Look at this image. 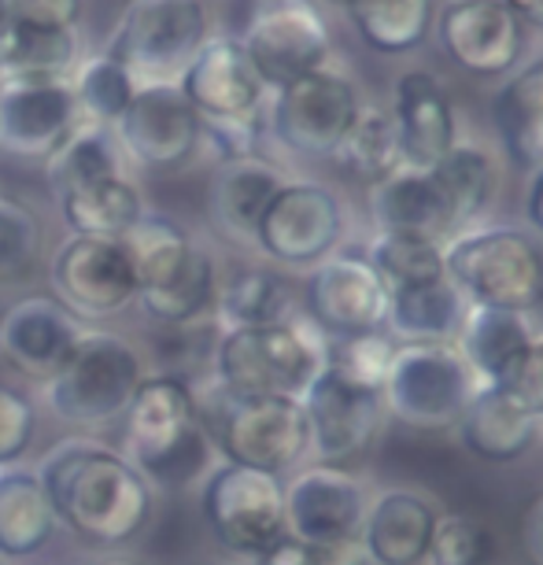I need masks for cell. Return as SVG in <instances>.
<instances>
[{"mask_svg":"<svg viewBox=\"0 0 543 565\" xmlns=\"http://www.w3.org/2000/svg\"><path fill=\"white\" fill-rule=\"evenodd\" d=\"M444 510L418 488H385L370 499L359 543L374 565H425Z\"/></svg>","mask_w":543,"mask_h":565,"instance_id":"cell-23","label":"cell"},{"mask_svg":"<svg viewBox=\"0 0 543 565\" xmlns=\"http://www.w3.org/2000/svg\"><path fill=\"white\" fill-rule=\"evenodd\" d=\"M259 134H263V115H244V119H200V137H207L222 163L252 159Z\"/></svg>","mask_w":543,"mask_h":565,"instance_id":"cell-46","label":"cell"},{"mask_svg":"<svg viewBox=\"0 0 543 565\" xmlns=\"http://www.w3.org/2000/svg\"><path fill=\"white\" fill-rule=\"evenodd\" d=\"M181 93L200 111V119H244L263 115L266 82L244 52L241 38H207L189 67L181 71Z\"/></svg>","mask_w":543,"mask_h":565,"instance_id":"cell-19","label":"cell"},{"mask_svg":"<svg viewBox=\"0 0 543 565\" xmlns=\"http://www.w3.org/2000/svg\"><path fill=\"white\" fill-rule=\"evenodd\" d=\"M392 122H396L403 167L429 170L459 145V115L447 89L429 71H403L392 82Z\"/></svg>","mask_w":543,"mask_h":565,"instance_id":"cell-21","label":"cell"},{"mask_svg":"<svg viewBox=\"0 0 543 565\" xmlns=\"http://www.w3.org/2000/svg\"><path fill=\"white\" fill-rule=\"evenodd\" d=\"M300 403L311 429V455L326 466H340L366 451L388 414L385 392L355 385L329 366H322V373L307 385Z\"/></svg>","mask_w":543,"mask_h":565,"instance_id":"cell-14","label":"cell"},{"mask_svg":"<svg viewBox=\"0 0 543 565\" xmlns=\"http://www.w3.org/2000/svg\"><path fill=\"white\" fill-rule=\"evenodd\" d=\"M100 565H141V562H130V558H111V562H100Z\"/></svg>","mask_w":543,"mask_h":565,"instance_id":"cell-55","label":"cell"},{"mask_svg":"<svg viewBox=\"0 0 543 565\" xmlns=\"http://www.w3.org/2000/svg\"><path fill=\"white\" fill-rule=\"evenodd\" d=\"M444 270L470 307L532 315L543 303V241L529 230H462L444 244Z\"/></svg>","mask_w":543,"mask_h":565,"instance_id":"cell-5","label":"cell"},{"mask_svg":"<svg viewBox=\"0 0 543 565\" xmlns=\"http://www.w3.org/2000/svg\"><path fill=\"white\" fill-rule=\"evenodd\" d=\"M507 12L518 19L521 26H536L543 30V0H503Z\"/></svg>","mask_w":543,"mask_h":565,"instance_id":"cell-53","label":"cell"},{"mask_svg":"<svg viewBox=\"0 0 543 565\" xmlns=\"http://www.w3.org/2000/svg\"><path fill=\"white\" fill-rule=\"evenodd\" d=\"M492 122L510 163L521 170L543 167V60L507 74L492 97Z\"/></svg>","mask_w":543,"mask_h":565,"instance_id":"cell-28","label":"cell"},{"mask_svg":"<svg viewBox=\"0 0 543 565\" xmlns=\"http://www.w3.org/2000/svg\"><path fill=\"white\" fill-rule=\"evenodd\" d=\"M304 307V315L322 329L326 340L359 337L385 329L388 289L366 263V255L333 252L307 274Z\"/></svg>","mask_w":543,"mask_h":565,"instance_id":"cell-15","label":"cell"},{"mask_svg":"<svg viewBox=\"0 0 543 565\" xmlns=\"http://www.w3.org/2000/svg\"><path fill=\"white\" fill-rule=\"evenodd\" d=\"M525 215H529V226L536 230V237L543 241V167L532 170L529 178V189H525Z\"/></svg>","mask_w":543,"mask_h":565,"instance_id":"cell-51","label":"cell"},{"mask_svg":"<svg viewBox=\"0 0 543 565\" xmlns=\"http://www.w3.org/2000/svg\"><path fill=\"white\" fill-rule=\"evenodd\" d=\"M359 111L362 97L355 82L333 67H322L274 89L266 122H270L274 141L289 152L307 159H333Z\"/></svg>","mask_w":543,"mask_h":565,"instance_id":"cell-11","label":"cell"},{"mask_svg":"<svg viewBox=\"0 0 543 565\" xmlns=\"http://www.w3.org/2000/svg\"><path fill=\"white\" fill-rule=\"evenodd\" d=\"M219 285L222 281H219L215 259H211V255L196 244V248L189 252L185 266H181L167 285L137 296V303L145 307V315L152 318V322L181 329V326H193V322H200V318L215 315Z\"/></svg>","mask_w":543,"mask_h":565,"instance_id":"cell-35","label":"cell"},{"mask_svg":"<svg viewBox=\"0 0 543 565\" xmlns=\"http://www.w3.org/2000/svg\"><path fill=\"white\" fill-rule=\"evenodd\" d=\"M496 562V536L481 518L444 510L436 521L429 558L425 565H492Z\"/></svg>","mask_w":543,"mask_h":565,"instance_id":"cell-43","label":"cell"},{"mask_svg":"<svg viewBox=\"0 0 543 565\" xmlns=\"http://www.w3.org/2000/svg\"><path fill=\"white\" fill-rule=\"evenodd\" d=\"M370 218L377 233H411L436 244L459 237L455 215L436 185L433 170L400 167L396 174L370 185Z\"/></svg>","mask_w":543,"mask_h":565,"instance_id":"cell-25","label":"cell"},{"mask_svg":"<svg viewBox=\"0 0 543 565\" xmlns=\"http://www.w3.org/2000/svg\"><path fill=\"white\" fill-rule=\"evenodd\" d=\"M119 145L148 170H174L200 148V111L189 104L178 82L137 85L130 108L123 111Z\"/></svg>","mask_w":543,"mask_h":565,"instance_id":"cell-18","label":"cell"},{"mask_svg":"<svg viewBox=\"0 0 543 565\" xmlns=\"http://www.w3.org/2000/svg\"><path fill=\"white\" fill-rule=\"evenodd\" d=\"M119 244H123L126 259H130V270L137 277V296L167 285L170 277L185 266L189 252L196 248V244L189 241V233L181 230L174 218L156 215V211L152 215L145 211V215L123 233Z\"/></svg>","mask_w":543,"mask_h":565,"instance_id":"cell-37","label":"cell"},{"mask_svg":"<svg viewBox=\"0 0 543 565\" xmlns=\"http://www.w3.org/2000/svg\"><path fill=\"white\" fill-rule=\"evenodd\" d=\"M15 15H12V4L8 0H0V71H4L8 63V52L15 45Z\"/></svg>","mask_w":543,"mask_h":565,"instance_id":"cell-54","label":"cell"},{"mask_svg":"<svg viewBox=\"0 0 543 565\" xmlns=\"http://www.w3.org/2000/svg\"><path fill=\"white\" fill-rule=\"evenodd\" d=\"M400 340L388 329H374V333H359V337H340L326 344V366L337 370L340 377L355 381V385L381 388L385 392L388 370L396 362Z\"/></svg>","mask_w":543,"mask_h":565,"instance_id":"cell-42","label":"cell"},{"mask_svg":"<svg viewBox=\"0 0 543 565\" xmlns=\"http://www.w3.org/2000/svg\"><path fill=\"white\" fill-rule=\"evenodd\" d=\"M71 89H74V100H78V111L89 115V122L108 126V122H119L123 111L130 108V100L137 93V78L119 60L100 52V56L82 63Z\"/></svg>","mask_w":543,"mask_h":565,"instance_id":"cell-41","label":"cell"},{"mask_svg":"<svg viewBox=\"0 0 543 565\" xmlns=\"http://www.w3.org/2000/svg\"><path fill=\"white\" fill-rule=\"evenodd\" d=\"M333 159L351 178H359L362 185H377V181H385L388 174H396L403 167V152H400L396 122H392L388 108L362 104L359 119L351 122V130L344 141H340Z\"/></svg>","mask_w":543,"mask_h":565,"instance_id":"cell-38","label":"cell"},{"mask_svg":"<svg viewBox=\"0 0 543 565\" xmlns=\"http://www.w3.org/2000/svg\"><path fill=\"white\" fill-rule=\"evenodd\" d=\"M200 514H204L219 547L252 562L263 558L266 551L289 536L285 477L222 462L204 477Z\"/></svg>","mask_w":543,"mask_h":565,"instance_id":"cell-8","label":"cell"},{"mask_svg":"<svg viewBox=\"0 0 543 565\" xmlns=\"http://www.w3.org/2000/svg\"><path fill=\"white\" fill-rule=\"evenodd\" d=\"M19 30H74L82 0H8Z\"/></svg>","mask_w":543,"mask_h":565,"instance_id":"cell-47","label":"cell"},{"mask_svg":"<svg viewBox=\"0 0 543 565\" xmlns=\"http://www.w3.org/2000/svg\"><path fill=\"white\" fill-rule=\"evenodd\" d=\"M41 252V222L30 207L0 200V277L23 274Z\"/></svg>","mask_w":543,"mask_h":565,"instance_id":"cell-44","label":"cell"},{"mask_svg":"<svg viewBox=\"0 0 543 565\" xmlns=\"http://www.w3.org/2000/svg\"><path fill=\"white\" fill-rule=\"evenodd\" d=\"M38 481L45 488L56 525L89 547H123L152 518V484L130 458L93 436H67L41 458Z\"/></svg>","mask_w":543,"mask_h":565,"instance_id":"cell-1","label":"cell"},{"mask_svg":"<svg viewBox=\"0 0 543 565\" xmlns=\"http://www.w3.org/2000/svg\"><path fill=\"white\" fill-rule=\"evenodd\" d=\"M355 34L381 56L422 49L436 23V0H351L344 8Z\"/></svg>","mask_w":543,"mask_h":565,"instance_id":"cell-31","label":"cell"},{"mask_svg":"<svg viewBox=\"0 0 543 565\" xmlns=\"http://www.w3.org/2000/svg\"><path fill=\"white\" fill-rule=\"evenodd\" d=\"M429 170H433L436 185H440L447 207H451L459 233L473 230L496 200V189H499L496 159L488 156L481 145L459 141L440 159V163L429 167Z\"/></svg>","mask_w":543,"mask_h":565,"instance_id":"cell-36","label":"cell"},{"mask_svg":"<svg viewBox=\"0 0 543 565\" xmlns=\"http://www.w3.org/2000/svg\"><path fill=\"white\" fill-rule=\"evenodd\" d=\"M532 340H536V326H532L529 315L496 311V307H466L455 348L462 351V359L470 362L473 377L481 385L507 388L518 377Z\"/></svg>","mask_w":543,"mask_h":565,"instance_id":"cell-26","label":"cell"},{"mask_svg":"<svg viewBox=\"0 0 543 565\" xmlns=\"http://www.w3.org/2000/svg\"><path fill=\"white\" fill-rule=\"evenodd\" d=\"M344 233L348 207L337 189H329L326 181H285L263 211L255 248L292 270H315L340 252Z\"/></svg>","mask_w":543,"mask_h":565,"instance_id":"cell-10","label":"cell"},{"mask_svg":"<svg viewBox=\"0 0 543 565\" xmlns=\"http://www.w3.org/2000/svg\"><path fill=\"white\" fill-rule=\"evenodd\" d=\"M56 514L30 469H0V554L4 558H30L56 536Z\"/></svg>","mask_w":543,"mask_h":565,"instance_id":"cell-30","label":"cell"},{"mask_svg":"<svg viewBox=\"0 0 543 565\" xmlns=\"http://www.w3.org/2000/svg\"><path fill=\"white\" fill-rule=\"evenodd\" d=\"M322 565H374V562H370V554L362 551L359 540H351V543H340V547L322 551Z\"/></svg>","mask_w":543,"mask_h":565,"instance_id":"cell-52","label":"cell"},{"mask_svg":"<svg viewBox=\"0 0 543 565\" xmlns=\"http://www.w3.org/2000/svg\"><path fill=\"white\" fill-rule=\"evenodd\" d=\"M433 30L444 56L485 82L514 74L525 49V26L507 12L503 0H444Z\"/></svg>","mask_w":543,"mask_h":565,"instance_id":"cell-16","label":"cell"},{"mask_svg":"<svg viewBox=\"0 0 543 565\" xmlns=\"http://www.w3.org/2000/svg\"><path fill=\"white\" fill-rule=\"evenodd\" d=\"M115 174H123V145L100 122H78L67 141L45 159L49 193L56 200Z\"/></svg>","mask_w":543,"mask_h":565,"instance_id":"cell-32","label":"cell"},{"mask_svg":"<svg viewBox=\"0 0 543 565\" xmlns=\"http://www.w3.org/2000/svg\"><path fill=\"white\" fill-rule=\"evenodd\" d=\"M326 4H333V8H348L351 0H326Z\"/></svg>","mask_w":543,"mask_h":565,"instance_id":"cell-56","label":"cell"},{"mask_svg":"<svg viewBox=\"0 0 543 565\" xmlns=\"http://www.w3.org/2000/svg\"><path fill=\"white\" fill-rule=\"evenodd\" d=\"M481 381L455 344H400L385 381V407L411 429H455Z\"/></svg>","mask_w":543,"mask_h":565,"instance_id":"cell-9","label":"cell"},{"mask_svg":"<svg viewBox=\"0 0 543 565\" xmlns=\"http://www.w3.org/2000/svg\"><path fill=\"white\" fill-rule=\"evenodd\" d=\"M141 381L145 362L130 340L108 329H82L71 359L49 381L45 396L63 425L93 433L123 422Z\"/></svg>","mask_w":543,"mask_h":565,"instance_id":"cell-6","label":"cell"},{"mask_svg":"<svg viewBox=\"0 0 543 565\" xmlns=\"http://www.w3.org/2000/svg\"><path fill=\"white\" fill-rule=\"evenodd\" d=\"M215 315L226 329L285 322V318L296 315L292 285L278 270H270V266H244V270L219 285Z\"/></svg>","mask_w":543,"mask_h":565,"instance_id":"cell-34","label":"cell"},{"mask_svg":"<svg viewBox=\"0 0 543 565\" xmlns=\"http://www.w3.org/2000/svg\"><path fill=\"white\" fill-rule=\"evenodd\" d=\"M255 565H322V551L307 547V543L285 536L278 547H270L263 558H255Z\"/></svg>","mask_w":543,"mask_h":565,"instance_id":"cell-49","label":"cell"},{"mask_svg":"<svg viewBox=\"0 0 543 565\" xmlns=\"http://www.w3.org/2000/svg\"><path fill=\"white\" fill-rule=\"evenodd\" d=\"M281 185H285L281 170L259 156L222 163L215 181H211V200H207L211 218L222 230V237L237 244H255V230H259L263 211Z\"/></svg>","mask_w":543,"mask_h":565,"instance_id":"cell-27","label":"cell"},{"mask_svg":"<svg viewBox=\"0 0 543 565\" xmlns=\"http://www.w3.org/2000/svg\"><path fill=\"white\" fill-rule=\"evenodd\" d=\"M466 303L451 281L411 285L388 292L385 329L400 344H455L466 318Z\"/></svg>","mask_w":543,"mask_h":565,"instance_id":"cell-29","label":"cell"},{"mask_svg":"<svg viewBox=\"0 0 543 565\" xmlns=\"http://www.w3.org/2000/svg\"><path fill=\"white\" fill-rule=\"evenodd\" d=\"M507 392L532 414V418L543 422V333H536V340H532L529 355L521 362L518 377L507 385Z\"/></svg>","mask_w":543,"mask_h":565,"instance_id":"cell-48","label":"cell"},{"mask_svg":"<svg viewBox=\"0 0 543 565\" xmlns=\"http://www.w3.org/2000/svg\"><path fill=\"white\" fill-rule=\"evenodd\" d=\"M266 89L329 67L333 34L315 0H259L241 38Z\"/></svg>","mask_w":543,"mask_h":565,"instance_id":"cell-12","label":"cell"},{"mask_svg":"<svg viewBox=\"0 0 543 565\" xmlns=\"http://www.w3.org/2000/svg\"><path fill=\"white\" fill-rule=\"evenodd\" d=\"M49 281L74 318H108L137 300V277L119 241H63L49 263Z\"/></svg>","mask_w":543,"mask_h":565,"instance_id":"cell-17","label":"cell"},{"mask_svg":"<svg viewBox=\"0 0 543 565\" xmlns=\"http://www.w3.org/2000/svg\"><path fill=\"white\" fill-rule=\"evenodd\" d=\"M459 444L488 466H514L543 440V422L521 407L507 388L481 385L466 403L459 425Z\"/></svg>","mask_w":543,"mask_h":565,"instance_id":"cell-24","label":"cell"},{"mask_svg":"<svg viewBox=\"0 0 543 565\" xmlns=\"http://www.w3.org/2000/svg\"><path fill=\"white\" fill-rule=\"evenodd\" d=\"M82 337V326L67 307L49 296H30L8 307L0 322V355L8 366H15L23 377L52 381L71 359L74 344Z\"/></svg>","mask_w":543,"mask_h":565,"instance_id":"cell-22","label":"cell"},{"mask_svg":"<svg viewBox=\"0 0 543 565\" xmlns=\"http://www.w3.org/2000/svg\"><path fill=\"white\" fill-rule=\"evenodd\" d=\"M326 333L296 311L285 322L226 329L215 348V385L230 396H296L326 366Z\"/></svg>","mask_w":543,"mask_h":565,"instance_id":"cell-3","label":"cell"},{"mask_svg":"<svg viewBox=\"0 0 543 565\" xmlns=\"http://www.w3.org/2000/svg\"><path fill=\"white\" fill-rule=\"evenodd\" d=\"M366 263L374 266L385 289H411V285L444 281V244L411 237V233H374L366 244Z\"/></svg>","mask_w":543,"mask_h":565,"instance_id":"cell-39","label":"cell"},{"mask_svg":"<svg viewBox=\"0 0 543 565\" xmlns=\"http://www.w3.org/2000/svg\"><path fill=\"white\" fill-rule=\"evenodd\" d=\"M119 425L123 455L141 469L152 492L189 488L211 473L215 447L200 422L196 392L181 373H145Z\"/></svg>","mask_w":543,"mask_h":565,"instance_id":"cell-2","label":"cell"},{"mask_svg":"<svg viewBox=\"0 0 543 565\" xmlns=\"http://www.w3.org/2000/svg\"><path fill=\"white\" fill-rule=\"evenodd\" d=\"M207 38V0H130L104 56L119 60L137 85H163L181 78Z\"/></svg>","mask_w":543,"mask_h":565,"instance_id":"cell-7","label":"cell"},{"mask_svg":"<svg viewBox=\"0 0 543 565\" xmlns=\"http://www.w3.org/2000/svg\"><path fill=\"white\" fill-rule=\"evenodd\" d=\"M521 547H525L529 565H543V495L525 514V525H521Z\"/></svg>","mask_w":543,"mask_h":565,"instance_id":"cell-50","label":"cell"},{"mask_svg":"<svg viewBox=\"0 0 543 565\" xmlns=\"http://www.w3.org/2000/svg\"><path fill=\"white\" fill-rule=\"evenodd\" d=\"M78 126L71 82H4L0 85V152L49 159Z\"/></svg>","mask_w":543,"mask_h":565,"instance_id":"cell-20","label":"cell"},{"mask_svg":"<svg viewBox=\"0 0 543 565\" xmlns=\"http://www.w3.org/2000/svg\"><path fill=\"white\" fill-rule=\"evenodd\" d=\"M38 411L15 385L0 381V466H12L34 440Z\"/></svg>","mask_w":543,"mask_h":565,"instance_id":"cell-45","label":"cell"},{"mask_svg":"<svg viewBox=\"0 0 543 565\" xmlns=\"http://www.w3.org/2000/svg\"><path fill=\"white\" fill-rule=\"evenodd\" d=\"M78 60L74 30H15V45L8 52L4 82H67Z\"/></svg>","mask_w":543,"mask_h":565,"instance_id":"cell-40","label":"cell"},{"mask_svg":"<svg viewBox=\"0 0 543 565\" xmlns=\"http://www.w3.org/2000/svg\"><path fill=\"white\" fill-rule=\"evenodd\" d=\"M370 499V484L351 469L326 462L304 466L300 473H292V481H285L289 536L315 551L359 540Z\"/></svg>","mask_w":543,"mask_h":565,"instance_id":"cell-13","label":"cell"},{"mask_svg":"<svg viewBox=\"0 0 543 565\" xmlns=\"http://www.w3.org/2000/svg\"><path fill=\"white\" fill-rule=\"evenodd\" d=\"M63 222L74 230V237H97V241H119L137 218L145 215L141 189L126 174L93 181L78 193L60 200Z\"/></svg>","mask_w":543,"mask_h":565,"instance_id":"cell-33","label":"cell"},{"mask_svg":"<svg viewBox=\"0 0 543 565\" xmlns=\"http://www.w3.org/2000/svg\"><path fill=\"white\" fill-rule=\"evenodd\" d=\"M196 403L222 462L285 477L311 458V429L296 396H230L211 385V396Z\"/></svg>","mask_w":543,"mask_h":565,"instance_id":"cell-4","label":"cell"}]
</instances>
